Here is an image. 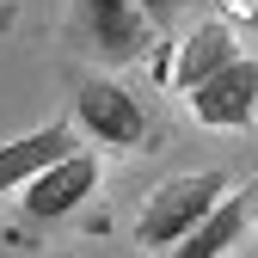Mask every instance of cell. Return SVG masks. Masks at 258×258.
I'll list each match as a JSON object with an SVG mask.
<instances>
[{
  "label": "cell",
  "mask_w": 258,
  "mask_h": 258,
  "mask_svg": "<svg viewBox=\"0 0 258 258\" xmlns=\"http://www.w3.org/2000/svg\"><path fill=\"white\" fill-rule=\"evenodd\" d=\"M136 7L148 13V25H154V31H166V25L178 19V0H136Z\"/></svg>",
  "instance_id": "9"
},
{
  "label": "cell",
  "mask_w": 258,
  "mask_h": 258,
  "mask_svg": "<svg viewBox=\"0 0 258 258\" xmlns=\"http://www.w3.org/2000/svg\"><path fill=\"white\" fill-rule=\"evenodd\" d=\"M221 13L228 19H258V0H221Z\"/></svg>",
  "instance_id": "10"
},
{
  "label": "cell",
  "mask_w": 258,
  "mask_h": 258,
  "mask_svg": "<svg viewBox=\"0 0 258 258\" xmlns=\"http://www.w3.org/2000/svg\"><path fill=\"white\" fill-rule=\"evenodd\" d=\"M68 148H80V142H74V123H43V129H31V136L7 142V148H0V190H19L37 166L61 160Z\"/></svg>",
  "instance_id": "8"
},
{
  "label": "cell",
  "mask_w": 258,
  "mask_h": 258,
  "mask_svg": "<svg viewBox=\"0 0 258 258\" xmlns=\"http://www.w3.org/2000/svg\"><path fill=\"white\" fill-rule=\"evenodd\" d=\"M74 31L99 61H142L154 25L136 0H74Z\"/></svg>",
  "instance_id": "4"
},
{
  "label": "cell",
  "mask_w": 258,
  "mask_h": 258,
  "mask_svg": "<svg viewBox=\"0 0 258 258\" xmlns=\"http://www.w3.org/2000/svg\"><path fill=\"white\" fill-rule=\"evenodd\" d=\"M246 197H252V215H258V178H252V184H246Z\"/></svg>",
  "instance_id": "11"
},
{
  "label": "cell",
  "mask_w": 258,
  "mask_h": 258,
  "mask_svg": "<svg viewBox=\"0 0 258 258\" xmlns=\"http://www.w3.org/2000/svg\"><path fill=\"white\" fill-rule=\"evenodd\" d=\"M246 221H252V197L246 190H221V197L203 209V221L190 228L172 252H184V258H215V252H228V246H240V234H246Z\"/></svg>",
  "instance_id": "7"
},
{
  "label": "cell",
  "mask_w": 258,
  "mask_h": 258,
  "mask_svg": "<svg viewBox=\"0 0 258 258\" xmlns=\"http://www.w3.org/2000/svg\"><path fill=\"white\" fill-rule=\"evenodd\" d=\"M184 99H190V117L203 129H252V117H258V61L228 55L215 74L184 86Z\"/></svg>",
  "instance_id": "3"
},
{
  "label": "cell",
  "mask_w": 258,
  "mask_h": 258,
  "mask_svg": "<svg viewBox=\"0 0 258 258\" xmlns=\"http://www.w3.org/2000/svg\"><path fill=\"white\" fill-rule=\"evenodd\" d=\"M92 184H99V154H80V148H68L61 160L37 166V172L25 178V197H19L25 228H31V234H37V228H55L61 215H74V209L92 197Z\"/></svg>",
  "instance_id": "2"
},
{
  "label": "cell",
  "mask_w": 258,
  "mask_h": 258,
  "mask_svg": "<svg viewBox=\"0 0 258 258\" xmlns=\"http://www.w3.org/2000/svg\"><path fill=\"white\" fill-rule=\"evenodd\" d=\"M228 55H240L234 25H228V19H203V25H197V31H190V37L178 43V55H166L154 74L166 80V86H178V92H184V86H197L203 74H215Z\"/></svg>",
  "instance_id": "6"
},
{
  "label": "cell",
  "mask_w": 258,
  "mask_h": 258,
  "mask_svg": "<svg viewBox=\"0 0 258 258\" xmlns=\"http://www.w3.org/2000/svg\"><path fill=\"white\" fill-rule=\"evenodd\" d=\"M221 190H228V172H184V178H166V184L142 203L136 240H142L148 252H172V246L203 221V209L221 197Z\"/></svg>",
  "instance_id": "1"
},
{
  "label": "cell",
  "mask_w": 258,
  "mask_h": 258,
  "mask_svg": "<svg viewBox=\"0 0 258 258\" xmlns=\"http://www.w3.org/2000/svg\"><path fill=\"white\" fill-rule=\"evenodd\" d=\"M74 117H80L86 136H99L111 148H142L148 142V111L129 99V86H117V80H80Z\"/></svg>",
  "instance_id": "5"
}]
</instances>
